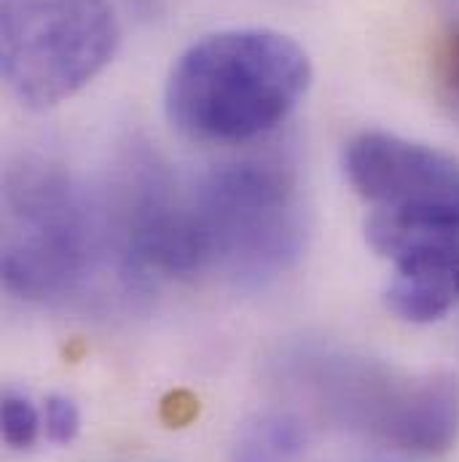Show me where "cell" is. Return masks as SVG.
I'll return each mask as SVG.
<instances>
[{"label": "cell", "mask_w": 459, "mask_h": 462, "mask_svg": "<svg viewBox=\"0 0 459 462\" xmlns=\"http://www.w3.org/2000/svg\"><path fill=\"white\" fill-rule=\"evenodd\" d=\"M368 245L395 263L384 304L406 323H436L459 304V231L365 224Z\"/></svg>", "instance_id": "cell-6"}, {"label": "cell", "mask_w": 459, "mask_h": 462, "mask_svg": "<svg viewBox=\"0 0 459 462\" xmlns=\"http://www.w3.org/2000/svg\"><path fill=\"white\" fill-rule=\"evenodd\" d=\"M307 428L293 414H261L244 422L231 447L234 462H298L307 449Z\"/></svg>", "instance_id": "cell-8"}, {"label": "cell", "mask_w": 459, "mask_h": 462, "mask_svg": "<svg viewBox=\"0 0 459 462\" xmlns=\"http://www.w3.org/2000/svg\"><path fill=\"white\" fill-rule=\"evenodd\" d=\"M441 5H446V8H452V11H459V0H438Z\"/></svg>", "instance_id": "cell-12"}, {"label": "cell", "mask_w": 459, "mask_h": 462, "mask_svg": "<svg viewBox=\"0 0 459 462\" xmlns=\"http://www.w3.org/2000/svg\"><path fill=\"white\" fill-rule=\"evenodd\" d=\"M118 43L108 0H0V70L32 111L76 97L114 62Z\"/></svg>", "instance_id": "cell-4"}, {"label": "cell", "mask_w": 459, "mask_h": 462, "mask_svg": "<svg viewBox=\"0 0 459 462\" xmlns=\"http://www.w3.org/2000/svg\"><path fill=\"white\" fill-rule=\"evenodd\" d=\"M344 175L373 208L368 224L459 231V159L392 132H360L344 148Z\"/></svg>", "instance_id": "cell-5"}, {"label": "cell", "mask_w": 459, "mask_h": 462, "mask_svg": "<svg viewBox=\"0 0 459 462\" xmlns=\"http://www.w3.org/2000/svg\"><path fill=\"white\" fill-rule=\"evenodd\" d=\"M191 202L207 266L242 282H266L293 269L307 247V213L293 170L280 159H236L213 167Z\"/></svg>", "instance_id": "cell-3"}, {"label": "cell", "mask_w": 459, "mask_h": 462, "mask_svg": "<svg viewBox=\"0 0 459 462\" xmlns=\"http://www.w3.org/2000/svg\"><path fill=\"white\" fill-rule=\"evenodd\" d=\"M43 433L54 444H70L81 433V411L68 395H49L43 403Z\"/></svg>", "instance_id": "cell-10"}, {"label": "cell", "mask_w": 459, "mask_h": 462, "mask_svg": "<svg viewBox=\"0 0 459 462\" xmlns=\"http://www.w3.org/2000/svg\"><path fill=\"white\" fill-rule=\"evenodd\" d=\"M3 441L11 449H30L43 433V409H38L24 393L8 390L0 406Z\"/></svg>", "instance_id": "cell-9"}, {"label": "cell", "mask_w": 459, "mask_h": 462, "mask_svg": "<svg viewBox=\"0 0 459 462\" xmlns=\"http://www.w3.org/2000/svg\"><path fill=\"white\" fill-rule=\"evenodd\" d=\"M132 274L114 226L73 178L49 162H22L3 178V282L38 304L84 299L108 263Z\"/></svg>", "instance_id": "cell-2"}, {"label": "cell", "mask_w": 459, "mask_h": 462, "mask_svg": "<svg viewBox=\"0 0 459 462\" xmlns=\"http://www.w3.org/2000/svg\"><path fill=\"white\" fill-rule=\"evenodd\" d=\"M459 439V376L449 371L411 376L384 433L390 447L414 455H441Z\"/></svg>", "instance_id": "cell-7"}, {"label": "cell", "mask_w": 459, "mask_h": 462, "mask_svg": "<svg viewBox=\"0 0 459 462\" xmlns=\"http://www.w3.org/2000/svg\"><path fill=\"white\" fill-rule=\"evenodd\" d=\"M312 87L307 49L269 27H231L191 43L164 84L170 124L199 143H247L277 129Z\"/></svg>", "instance_id": "cell-1"}, {"label": "cell", "mask_w": 459, "mask_h": 462, "mask_svg": "<svg viewBox=\"0 0 459 462\" xmlns=\"http://www.w3.org/2000/svg\"><path fill=\"white\" fill-rule=\"evenodd\" d=\"M433 73L444 100L459 114V24H454L441 41L433 60Z\"/></svg>", "instance_id": "cell-11"}]
</instances>
